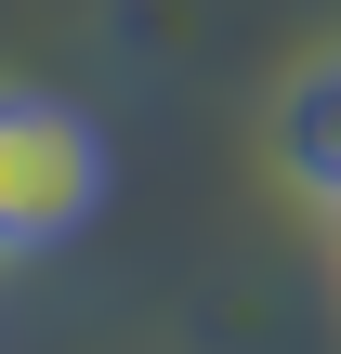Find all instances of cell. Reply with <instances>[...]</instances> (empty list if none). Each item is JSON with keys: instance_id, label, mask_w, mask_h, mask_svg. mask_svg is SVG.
<instances>
[{"instance_id": "6da1fadb", "label": "cell", "mask_w": 341, "mask_h": 354, "mask_svg": "<svg viewBox=\"0 0 341 354\" xmlns=\"http://www.w3.org/2000/svg\"><path fill=\"white\" fill-rule=\"evenodd\" d=\"M92 210H105V131L66 92H13L0 79V263L66 250Z\"/></svg>"}, {"instance_id": "7a4b0ae2", "label": "cell", "mask_w": 341, "mask_h": 354, "mask_svg": "<svg viewBox=\"0 0 341 354\" xmlns=\"http://www.w3.org/2000/svg\"><path fill=\"white\" fill-rule=\"evenodd\" d=\"M276 158H289V184L341 210V53H315L302 79H289V105H276Z\"/></svg>"}]
</instances>
